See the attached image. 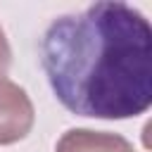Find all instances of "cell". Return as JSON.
Returning a JSON list of instances; mask_svg holds the SVG:
<instances>
[{"mask_svg": "<svg viewBox=\"0 0 152 152\" xmlns=\"http://www.w3.org/2000/svg\"><path fill=\"white\" fill-rule=\"evenodd\" d=\"M40 66L69 112L138 116L152 104V26L140 10L119 0L59 14L40 36Z\"/></svg>", "mask_w": 152, "mask_h": 152, "instance_id": "cell-1", "label": "cell"}, {"mask_svg": "<svg viewBox=\"0 0 152 152\" xmlns=\"http://www.w3.org/2000/svg\"><path fill=\"white\" fill-rule=\"evenodd\" d=\"M57 152H133V147L121 135H107V133H93V131H69L59 140Z\"/></svg>", "mask_w": 152, "mask_h": 152, "instance_id": "cell-2", "label": "cell"}]
</instances>
